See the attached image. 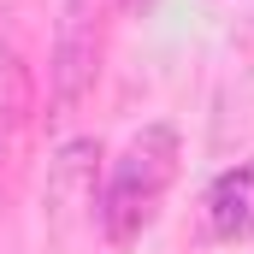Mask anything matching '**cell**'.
<instances>
[{"label": "cell", "instance_id": "3", "mask_svg": "<svg viewBox=\"0 0 254 254\" xmlns=\"http://www.w3.org/2000/svg\"><path fill=\"white\" fill-rule=\"evenodd\" d=\"M207 231L219 243L254 237V160H237L231 172L213 178V190H207Z\"/></svg>", "mask_w": 254, "mask_h": 254}, {"label": "cell", "instance_id": "1", "mask_svg": "<svg viewBox=\"0 0 254 254\" xmlns=\"http://www.w3.org/2000/svg\"><path fill=\"white\" fill-rule=\"evenodd\" d=\"M178 160H184L178 125H142L125 142V154H119L113 172H107V190L95 201L101 231H107L113 243H130V237L148 231V219L160 213V201L172 190V178H178Z\"/></svg>", "mask_w": 254, "mask_h": 254}, {"label": "cell", "instance_id": "2", "mask_svg": "<svg viewBox=\"0 0 254 254\" xmlns=\"http://www.w3.org/2000/svg\"><path fill=\"white\" fill-rule=\"evenodd\" d=\"M48 71H54V101L60 107H77L95 89V71H101V6L95 0H65Z\"/></svg>", "mask_w": 254, "mask_h": 254}, {"label": "cell", "instance_id": "4", "mask_svg": "<svg viewBox=\"0 0 254 254\" xmlns=\"http://www.w3.org/2000/svg\"><path fill=\"white\" fill-rule=\"evenodd\" d=\"M95 160H101V142H65L54 172H48V201L54 207H71V201H89L95 195Z\"/></svg>", "mask_w": 254, "mask_h": 254}, {"label": "cell", "instance_id": "5", "mask_svg": "<svg viewBox=\"0 0 254 254\" xmlns=\"http://www.w3.org/2000/svg\"><path fill=\"white\" fill-rule=\"evenodd\" d=\"M95 6H125V12H136V6H148V0H95Z\"/></svg>", "mask_w": 254, "mask_h": 254}]
</instances>
